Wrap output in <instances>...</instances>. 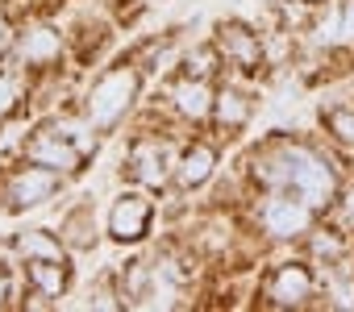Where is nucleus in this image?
Segmentation results:
<instances>
[{
    "label": "nucleus",
    "mask_w": 354,
    "mask_h": 312,
    "mask_svg": "<svg viewBox=\"0 0 354 312\" xmlns=\"http://www.w3.org/2000/svg\"><path fill=\"white\" fill-rule=\"evenodd\" d=\"M5 295H9V279H5V271H0V304H5Z\"/></svg>",
    "instance_id": "obj_19"
},
{
    "label": "nucleus",
    "mask_w": 354,
    "mask_h": 312,
    "mask_svg": "<svg viewBox=\"0 0 354 312\" xmlns=\"http://www.w3.org/2000/svg\"><path fill=\"white\" fill-rule=\"evenodd\" d=\"M133 92H138V75L133 71H109L96 88H92V96H88V117H92V125H113L125 108H129V100H133Z\"/></svg>",
    "instance_id": "obj_2"
},
{
    "label": "nucleus",
    "mask_w": 354,
    "mask_h": 312,
    "mask_svg": "<svg viewBox=\"0 0 354 312\" xmlns=\"http://www.w3.org/2000/svg\"><path fill=\"white\" fill-rule=\"evenodd\" d=\"M55 55H59V34L55 30H30L21 38V59L26 63H46Z\"/></svg>",
    "instance_id": "obj_10"
},
{
    "label": "nucleus",
    "mask_w": 354,
    "mask_h": 312,
    "mask_svg": "<svg viewBox=\"0 0 354 312\" xmlns=\"http://www.w3.org/2000/svg\"><path fill=\"white\" fill-rule=\"evenodd\" d=\"M13 100H17V92H13V84L0 75V117H5L9 108H13Z\"/></svg>",
    "instance_id": "obj_17"
},
{
    "label": "nucleus",
    "mask_w": 354,
    "mask_h": 312,
    "mask_svg": "<svg viewBox=\"0 0 354 312\" xmlns=\"http://www.w3.org/2000/svg\"><path fill=\"white\" fill-rule=\"evenodd\" d=\"M30 279H34L46 295H59V291L67 287V271H63L55 258H34V262H30Z\"/></svg>",
    "instance_id": "obj_12"
},
{
    "label": "nucleus",
    "mask_w": 354,
    "mask_h": 312,
    "mask_svg": "<svg viewBox=\"0 0 354 312\" xmlns=\"http://www.w3.org/2000/svg\"><path fill=\"white\" fill-rule=\"evenodd\" d=\"M221 55H225L234 67L250 71V67L259 63V38L246 34L242 26H230V30H221Z\"/></svg>",
    "instance_id": "obj_7"
},
{
    "label": "nucleus",
    "mask_w": 354,
    "mask_h": 312,
    "mask_svg": "<svg viewBox=\"0 0 354 312\" xmlns=\"http://www.w3.org/2000/svg\"><path fill=\"white\" fill-rule=\"evenodd\" d=\"M329 129H333L346 146H354V113H329Z\"/></svg>",
    "instance_id": "obj_16"
},
{
    "label": "nucleus",
    "mask_w": 354,
    "mask_h": 312,
    "mask_svg": "<svg viewBox=\"0 0 354 312\" xmlns=\"http://www.w3.org/2000/svg\"><path fill=\"white\" fill-rule=\"evenodd\" d=\"M346 217H350V221H354V192H350V196H346Z\"/></svg>",
    "instance_id": "obj_21"
},
{
    "label": "nucleus",
    "mask_w": 354,
    "mask_h": 312,
    "mask_svg": "<svg viewBox=\"0 0 354 312\" xmlns=\"http://www.w3.org/2000/svg\"><path fill=\"white\" fill-rule=\"evenodd\" d=\"M175 108H180L184 117H192V121H201V117L209 113V88H205L201 79L180 84V88H175Z\"/></svg>",
    "instance_id": "obj_11"
},
{
    "label": "nucleus",
    "mask_w": 354,
    "mask_h": 312,
    "mask_svg": "<svg viewBox=\"0 0 354 312\" xmlns=\"http://www.w3.org/2000/svg\"><path fill=\"white\" fill-rule=\"evenodd\" d=\"M308 291H313V275H308L304 266H296V262H288V266L275 275V283H271V295H275L279 304H304Z\"/></svg>",
    "instance_id": "obj_8"
},
{
    "label": "nucleus",
    "mask_w": 354,
    "mask_h": 312,
    "mask_svg": "<svg viewBox=\"0 0 354 312\" xmlns=\"http://www.w3.org/2000/svg\"><path fill=\"white\" fill-rule=\"evenodd\" d=\"M133 175H138L142 184H162V154H158L150 142H142V146L133 150Z\"/></svg>",
    "instance_id": "obj_13"
},
{
    "label": "nucleus",
    "mask_w": 354,
    "mask_h": 312,
    "mask_svg": "<svg viewBox=\"0 0 354 312\" xmlns=\"http://www.w3.org/2000/svg\"><path fill=\"white\" fill-rule=\"evenodd\" d=\"M21 254H30V258H55L59 262V242L46 237V233H26L21 237Z\"/></svg>",
    "instance_id": "obj_15"
},
{
    "label": "nucleus",
    "mask_w": 354,
    "mask_h": 312,
    "mask_svg": "<svg viewBox=\"0 0 354 312\" xmlns=\"http://www.w3.org/2000/svg\"><path fill=\"white\" fill-rule=\"evenodd\" d=\"M213 163H217V154L209 146H192L184 154V163H180V184L184 188H201L209 175H213Z\"/></svg>",
    "instance_id": "obj_9"
},
{
    "label": "nucleus",
    "mask_w": 354,
    "mask_h": 312,
    "mask_svg": "<svg viewBox=\"0 0 354 312\" xmlns=\"http://www.w3.org/2000/svg\"><path fill=\"white\" fill-rule=\"evenodd\" d=\"M342 38H354V5H350L346 17H342Z\"/></svg>",
    "instance_id": "obj_18"
},
{
    "label": "nucleus",
    "mask_w": 354,
    "mask_h": 312,
    "mask_svg": "<svg viewBox=\"0 0 354 312\" xmlns=\"http://www.w3.org/2000/svg\"><path fill=\"white\" fill-rule=\"evenodd\" d=\"M55 188H59L55 171H38V167H30V171H21V175L13 179L9 200H13L17 208H34V204L50 200V196H55Z\"/></svg>",
    "instance_id": "obj_5"
},
{
    "label": "nucleus",
    "mask_w": 354,
    "mask_h": 312,
    "mask_svg": "<svg viewBox=\"0 0 354 312\" xmlns=\"http://www.w3.org/2000/svg\"><path fill=\"white\" fill-rule=\"evenodd\" d=\"M283 184L300 196V200H308V204H329L333 200V171L321 163V159H313V154H304V150H288L283 154Z\"/></svg>",
    "instance_id": "obj_1"
},
{
    "label": "nucleus",
    "mask_w": 354,
    "mask_h": 312,
    "mask_svg": "<svg viewBox=\"0 0 354 312\" xmlns=\"http://www.w3.org/2000/svg\"><path fill=\"white\" fill-rule=\"evenodd\" d=\"M263 225L275 237H296V233L308 229V208L300 200H292V196H275V200L263 204Z\"/></svg>",
    "instance_id": "obj_3"
},
{
    "label": "nucleus",
    "mask_w": 354,
    "mask_h": 312,
    "mask_svg": "<svg viewBox=\"0 0 354 312\" xmlns=\"http://www.w3.org/2000/svg\"><path fill=\"white\" fill-rule=\"evenodd\" d=\"M213 108H217V121H221V125H242V121L250 117V104H246L238 92H221Z\"/></svg>",
    "instance_id": "obj_14"
},
{
    "label": "nucleus",
    "mask_w": 354,
    "mask_h": 312,
    "mask_svg": "<svg viewBox=\"0 0 354 312\" xmlns=\"http://www.w3.org/2000/svg\"><path fill=\"white\" fill-rule=\"evenodd\" d=\"M146 221H150V204L142 200V196H121L117 204H113V217H109V229H113V237L117 242H138L142 233H146Z\"/></svg>",
    "instance_id": "obj_4"
},
{
    "label": "nucleus",
    "mask_w": 354,
    "mask_h": 312,
    "mask_svg": "<svg viewBox=\"0 0 354 312\" xmlns=\"http://www.w3.org/2000/svg\"><path fill=\"white\" fill-rule=\"evenodd\" d=\"M30 159L34 163H46V167H59V171H75L80 167V150L55 133H42L30 142Z\"/></svg>",
    "instance_id": "obj_6"
},
{
    "label": "nucleus",
    "mask_w": 354,
    "mask_h": 312,
    "mask_svg": "<svg viewBox=\"0 0 354 312\" xmlns=\"http://www.w3.org/2000/svg\"><path fill=\"white\" fill-rule=\"evenodd\" d=\"M5 46H9V26L0 21V50H5Z\"/></svg>",
    "instance_id": "obj_20"
}]
</instances>
